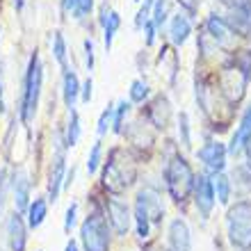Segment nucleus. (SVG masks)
Listing matches in <instances>:
<instances>
[{"instance_id": "obj_24", "label": "nucleus", "mask_w": 251, "mask_h": 251, "mask_svg": "<svg viewBox=\"0 0 251 251\" xmlns=\"http://www.w3.org/2000/svg\"><path fill=\"white\" fill-rule=\"evenodd\" d=\"M80 135H82V126H80V112H78V110H71V112H69V121H66V128H64L66 146H69V149L78 146Z\"/></svg>"}, {"instance_id": "obj_32", "label": "nucleus", "mask_w": 251, "mask_h": 251, "mask_svg": "<svg viewBox=\"0 0 251 251\" xmlns=\"http://www.w3.org/2000/svg\"><path fill=\"white\" fill-rule=\"evenodd\" d=\"M75 222H78V201H71L64 215V233H71Z\"/></svg>"}, {"instance_id": "obj_26", "label": "nucleus", "mask_w": 251, "mask_h": 251, "mask_svg": "<svg viewBox=\"0 0 251 251\" xmlns=\"http://www.w3.org/2000/svg\"><path fill=\"white\" fill-rule=\"evenodd\" d=\"M132 110V103L130 100H119V103H114V119H112V132L114 135H124L126 130V119H128V114Z\"/></svg>"}, {"instance_id": "obj_25", "label": "nucleus", "mask_w": 251, "mask_h": 251, "mask_svg": "<svg viewBox=\"0 0 251 251\" xmlns=\"http://www.w3.org/2000/svg\"><path fill=\"white\" fill-rule=\"evenodd\" d=\"M151 99V87L144 78H135L130 82V89H128V100L132 105H144L146 100Z\"/></svg>"}, {"instance_id": "obj_39", "label": "nucleus", "mask_w": 251, "mask_h": 251, "mask_svg": "<svg viewBox=\"0 0 251 251\" xmlns=\"http://www.w3.org/2000/svg\"><path fill=\"white\" fill-rule=\"evenodd\" d=\"M242 151H245V155H247V167H249V172H251V139L245 144V149H242Z\"/></svg>"}, {"instance_id": "obj_14", "label": "nucleus", "mask_w": 251, "mask_h": 251, "mask_svg": "<svg viewBox=\"0 0 251 251\" xmlns=\"http://www.w3.org/2000/svg\"><path fill=\"white\" fill-rule=\"evenodd\" d=\"M5 240L12 251H25L27 245V224L21 212H12L5 219Z\"/></svg>"}, {"instance_id": "obj_9", "label": "nucleus", "mask_w": 251, "mask_h": 251, "mask_svg": "<svg viewBox=\"0 0 251 251\" xmlns=\"http://www.w3.org/2000/svg\"><path fill=\"white\" fill-rule=\"evenodd\" d=\"M192 201H194V208L201 215V219H210L212 208L217 203V197H215V187H212V178L208 174H197L194 178V190H192Z\"/></svg>"}, {"instance_id": "obj_12", "label": "nucleus", "mask_w": 251, "mask_h": 251, "mask_svg": "<svg viewBox=\"0 0 251 251\" xmlns=\"http://www.w3.org/2000/svg\"><path fill=\"white\" fill-rule=\"evenodd\" d=\"M135 201L144 205L146 215L151 217V224H162V219H165V201H162V192L158 187L155 185L139 187Z\"/></svg>"}, {"instance_id": "obj_43", "label": "nucleus", "mask_w": 251, "mask_h": 251, "mask_svg": "<svg viewBox=\"0 0 251 251\" xmlns=\"http://www.w3.org/2000/svg\"><path fill=\"white\" fill-rule=\"evenodd\" d=\"M155 251H167V249H165V247H162V249H155Z\"/></svg>"}, {"instance_id": "obj_38", "label": "nucleus", "mask_w": 251, "mask_h": 251, "mask_svg": "<svg viewBox=\"0 0 251 251\" xmlns=\"http://www.w3.org/2000/svg\"><path fill=\"white\" fill-rule=\"evenodd\" d=\"M62 5V14H71L75 9V0H60Z\"/></svg>"}, {"instance_id": "obj_28", "label": "nucleus", "mask_w": 251, "mask_h": 251, "mask_svg": "<svg viewBox=\"0 0 251 251\" xmlns=\"http://www.w3.org/2000/svg\"><path fill=\"white\" fill-rule=\"evenodd\" d=\"M53 60L57 62L62 71L69 69V53H66V41H64V34L60 30L53 32Z\"/></svg>"}, {"instance_id": "obj_3", "label": "nucleus", "mask_w": 251, "mask_h": 251, "mask_svg": "<svg viewBox=\"0 0 251 251\" xmlns=\"http://www.w3.org/2000/svg\"><path fill=\"white\" fill-rule=\"evenodd\" d=\"M41 85H44V66H41L39 53L34 50L25 69V78H23V94H21V119L23 124L30 126V121L37 114L41 96Z\"/></svg>"}, {"instance_id": "obj_7", "label": "nucleus", "mask_w": 251, "mask_h": 251, "mask_svg": "<svg viewBox=\"0 0 251 251\" xmlns=\"http://www.w3.org/2000/svg\"><path fill=\"white\" fill-rule=\"evenodd\" d=\"M103 208H105V217L107 224L112 228V233L117 238H126L128 231H130V222H132V210L130 205L126 203L121 197H105L103 201Z\"/></svg>"}, {"instance_id": "obj_42", "label": "nucleus", "mask_w": 251, "mask_h": 251, "mask_svg": "<svg viewBox=\"0 0 251 251\" xmlns=\"http://www.w3.org/2000/svg\"><path fill=\"white\" fill-rule=\"evenodd\" d=\"M2 69H0V112H2Z\"/></svg>"}, {"instance_id": "obj_22", "label": "nucleus", "mask_w": 251, "mask_h": 251, "mask_svg": "<svg viewBox=\"0 0 251 251\" xmlns=\"http://www.w3.org/2000/svg\"><path fill=\"white\" fill-rule=\"evenodd\" d=\"M132 222H135L137 238L142 240V242H146V240L151 238V217L146 215L144 205L139 203V201H135V205H132Z\"/></svg>"}, {"instance_id": "obj_1", "label": "nucleus", "mask_w": 251, "mask_h": 251, "mask_svg": "<svg viewBox=\"0 0 251 251\" xmlns=\"http://www.w3.org/2000/svg\"><path fill=\"white\" fill-rule=\"evenodd\" d=\"M135 178H137V169H135L130 153L126 149H112L105 167H103V174H100V185L110 194L119 197L135 183Z\"/></svg>"}, {"instance_id": "obj_27", "label": "nucleus", "mask_w": 251, "mask_h": 251, "mask_svg": "<svg viewBox=\"0 0 251 251\" xmlns=\"http://www.w3.org/2000/svg\"><path fill=\"white\" fill-rule=\"evenodd\" d=\"M176 124H178V144L190 151L192 149V126H190V114L185 110H180L176 114Z\"/></svg>"}, {"instance_id": "obj_18", "label": "nucleus", "mask_w": 251, "mask_h": 251, "mask_svg": "<svg viewBox=\"0 0 251 251\" xmlns=\"http://www.w3.org/2000/svg\"><path fill=\"white\" fill-rule=\"evenodd\" d=\"M99 23H100V27H103V46H105V53H110L114 34L119 32V27H121V16H119V12L110 9V5L105 2V5L100 7Z\"/></svg>"}, {"instance_id": "obj_44", "label": "nucleus", "mask_w": 251, "mask_h": 251, "mask_svg": "<svg viewBox=\"0 0 251 251\" xmlns=\"http://www.w3.org/2000/svg\"><path fill=\"white\" fill-rule=\"evenodd\" d=\"M135 2H139V0H135Z\"/></svg>"}, {"instance_id": "obj_45", "label": "nucleus", "mask_w": 251, "mask_h": 251, "mask_svg": "<svg viewBox=\"0 0 251 251\" xmlns=\"http://www.w3.org/2000/svg\"><path fill=\"white\" fill-rule=\"evenodd\" d=\"M37 251H41V249H37Z\"/></svg>"}, {"instance_id": "obj_31", "label": "nucleus", "mask_w": 251, "mask_h": 251, "mask_svg": "<svg viewBox=\"0 0 251 251\" xmlns=\"http://www.w3.org/2000/svg\"><path fill=\"white\" fill-rule=\"evenodd\" d=\"M112 119H114V103H110V105L99 114V124H96V135H99V139H103L107 132L112 130Z\"/></svg>"}, {"instance_id": "obj_10", "label": "nucleus", "mask_w": 251, "mask_h": 251, "mask_svg": "<svg viewBox=\"0 0 251 251\" xmlns=\"http://www.w3.org/2000/svg\"><path fill=\"white\" fill-rule=\"evenodd\" d=\"M142 117L153 126V130L165 132L167 128L172 126V119H174L172 103H169V99H167L165 94H155V96L146 103V112L142 114Z\"/></svg>"}, {"instance_id": "obj_29", "label": "nucleus", "mask_w": 251, "mask_h": 251, "mask_svg": "<svg viewBox=\"0 0 251 251\" xmlns=\"http://www.w3.org/2000/svg\"><path fill=\"white\" fill-rule=\"evenodd\" d=\"M100 160H103V139H96L87 153V174L89 176H94L100 169Z\"/></svg>"}, {"instance_id": "obj_8", "label": "nucleus", "mask_w": 251, "mask_h": 251, "mask_svg": "<svg viewBox=\"0 0 251 251\" xmlns=\"http://www.w3.org/2000/svg\"><path fill=\"white\" fill-rule=\"evenodd\" d=\"M203 30L217 44L219 50H233L235 44H238V34H235V30L228 25V21L222 14H215V12L208 14V19L203 23Z\"/></svg>"}, {"instance_id": "obj_19", "label": "nucleus", "mask_w": 251, "mask_h": 251, "mask_svg": "<svg viewBox=\"0 0 251 251\" xmlns=\"http://www.w3.org/2000/svg\"><path fill=\"white\" fill-rule=\"evenodd\" d=\"M249 139H251V105L247 107L245 114H242V119H240L238 128H235V132H233L231 144L226 146V151L231 153V155H240Z\"/></svg>"}, {"instance_id": "obj_30", "label": "nucleus", "mask_w": 251, "mask_h": 251, "mask_svg": "<svg viewBox=\"0 0 251 251\" xmlns=\"http://www.w3.org/2000/svg\"><path fill=\"white\" fill-rule=\"evenodd\" d=\"M169 19V0H155V5H153V12H151V21L155 30H162Z\"/></svg>"}, {"instance_id": "obj_20", "label": "nucleus", "mask_w": 251, "mask_h": 251, "mask_svg": "<svg viewBox=\"0 0 251 251\" xmlns=\"http://www.w3.org/2000/svg\"><path fill=\"white\" fill-rule=\"evenodd\" d=\"M12 190H14V205H16V212L23 215V212L27 210V205H30V190H32V183H30L25 172L14 174Z\"/></svg>"}, {"instance_id": "obj_33", "label": "nucleus", "mask_w": 251, "mask_h": 251, "mask_svg": "<svg viewBox=\"0 0 251 251\" xmlns=\"http://www.w3.org/2000/svg\"><path fill=\"white\" fill-rule=\"evenodd\" d=\"M92 9H94V0H75V9H73V14H75V19L78 21H82L92 14Z\"/></svg>"}, {"instance_id": "obj_36", "label": "nucleus", "mask_w": 251, "mask_h": 251, "mask_svg": "<svg viewBox=\"0 0 251 251\" xmlns=\"http://www.w3.org/2000/svg\"><path fill=\"white\" fill-rule=\"evenodd\" d=\"M85 66L89 73L94 71V41L92 39H85Z\"/></svg>"}, {"instance_id": "obj_40", "label": "nucleus", "mask_w": 251, "mask_h": 251, "mask_svg": "<svg viewBox=\"0 0 251 251\" xmlns=\"http://www.w3.org/2000/svg\"><path fill=\"white\" fill-rule=\"evenodd\" d=\"M64 251H78V242H75V240H69L66 247H64Z\"/></svg>"}, {"instance_id": "obj_37", "label": "nucleus", "mask_w": 251, "mask_h": 251, "mask_svg": "<svg viewBox=\"0 0 251 251\" xmlns=\"http://www.w3.org/2000/svg\"><path fill=\"white\" fill-rule=\"evenodd\" d=\"M155 32H158V30H155V25H153V21H146V25H144L146 39H144V44H146L149 48H151L153 44H155Z\"/></svg>"}, {"instance_id": "obj_15", "label": "nucleus", "mask_w": 251, "mask_h": 251, "mask_svg": "<svg viewBox=\"0 0 251 251\" xmlns=\"http://www.w3.org/2000/svg\"><path fill=\"white\" fill-rule=\"evenodd\" d=\"M167 238L172 251H192V233L183 217H174L167 228Z\"/></svg>"}, {"instance_id": "obj_16", "label": "nucleus", "mask_w": 251, "mask_h": 251, "mask_svg": "<svg viewBox=\"0 0 251 251\" xmlns=\"http://www.w3.org/2000/svg\"><path fill=\"white\" fill-rule=\"evenodd\" d=\"M167 34H169V41H172L174 48L185 46V41L190 39L192 34V16H187L185 12H178L176 16H172Z\"/></svg>"}, {"instance_id": "obj_41", "label": "nucleus", "mask_w": 251, "mask_h": 251, "mask_svg": "<svg viewBox=\"0 0 251 251\" xmlns=\"http://www.w3.org/2000/svg\"><path fill=\"white\" fill-rule=\"evenodd\" d=\"M12 2H14V9H16V12H21L23 5H25V0H12Z\"/></svg>"}, {"instance_id": "obj_11", "label": "nucleus", "mask_w": 251, "mask_h": 251, "mask_svg": "<svg viewBox=\"0 0 251 251\" xmlns=\"http://www.w3.org/2000/svg\"><path fill=\"white\" fill-rule=\"evenodd\" d=\"M226 155H228L226 146L222 144V142H217V139L205 142V144L197 151L199 162L203 165V169H205V174H208V176L224 172V169H226Z\"/></svg>"}, {"instance_id": "obj_35", "label": "nucleus", "mask_w": 251, "mask_h": 251, "mask_svg": "<svg viewBox=\"0 0 251 251\" xmlns=\"http://www.w3.org/2000/svg\"><path fill=\"white\" fill-rule=\"evenodd\" d=\"M180 7H183V12L187 16H197L199 14V7H201V0H176Z\"/></svg>"}, {"instance_id": "obj_4", "label": "nucleus", "mask_w": 251, "mask_h": 251, "mask_svg": "<svg viewBox=\"0 0 251 251\" xmlns=\"http://www.w3.org/2000/svg\"><path fill=\"white\" fill-rule=\"evenodd\" d=\"M80 245L85 251H110L112 228L107 224L105 212L99 205H94V210L80 224Z\"/></svg>"}, {"instance_id": "obj_13", "label": "nucleus", "mask_w": 251, "mask_h": 251, "mask_svg": "<svg viewBox=\"0 0 251 251\" xmlns=\"http://www.w3.org/2000/svg\"><path fill=\"white\" fill-rule=\"evenodd\" d=\"M124 135L128 137L132 149H153L155 144V130H153V126L144 119V117H139L137 121H132L128 128L124 130Z\"/></svg>"}, {"instance_id": "obj_5", "label": "nucleus", "mask_w": 251, "mask_h": 251, "mask_svg": "<svg viewBox=\"0 0 251 251\" xmlns=\"http://www.w3.org/2000/svg\"><path fill=\"white\" fill-rule=\"evenodd\" d=\"M226 233L233 247L251 249V201H238L226 212Z\"/></svg>"}, {"instance_id": "obj_6", "label": "nucleus", "mask_w": 251, "mask_h": 251, "mask_svg": "<svg viewBox=\"0 0 251 251\" xmlns=\"http://www.w3.org/2000/svg\"><path fill=\"white\" fill-rule=\"evenodd\" d=\"M251 75H247L242 69H240L235 62L231 64H224L219 69L217 75V92L219 96L228 103V105H238L240 100L245 99L247 87H249Z\"/></svg>"}, {"instance_id": "obj_17", "label": "nucleus", "mask_w": 251, "mask_h": 251, "mask_svg": "<svg viewBox=\"0 0 251 251\" xmlns=\"http://www.w3.org/2000/svg\"><path fill=\"white\" fill-rule=\"evenodd\" d=\"M80 87H82V82L78 80V73L73 71L71 66L64 69V71H62V100H64V107L69 112L75 110V105H78Z\"/></svg>"}, {"instance_id": "obj_21", "label": "nucleus", "mask_w": 251, "mask_h": 251, "mask_svg": "<svg viewBox=\"0 0 251 251\" xmlns=\"http://www.w3.org/2000/svg\"><path fill=\"white\" fill-rule=\"evenodd\" d=\"M25 217H27V228H39L44 222H46L48 217V199L46 197H37L34 201H30V205H27L25 210Z\"/></svg>"}, {"instance_id": "obj_34", "label": "nucleus", "mask_w": 251, "mask_h": 251, "mask_svg": "<svg viewBox=\"0 0 251 251\" xmlns=\"http://www.w3.org/2000/svg\"><path fill=\"white\" fill-rule=\"evenodd\" d=\"M92 96H94V80L92 75H87V80L80 87V100L82 103H92Z\"/></svg>"}, {"instance_id": "obj_23", "label": "nucleus", "mask_w": 251, "mask_h": 251, "mask_svg": "<svg viewBox=\"0 0 251 251\" xmlns=\"http://www.w3.org/2000/svg\"><path fill=\"white\" fill-rule=\"evenodd\" d=\"M212 187H215V197L222 205H228L231 201V192H233V183H231V176L226 172H219V174H212Z\"/></svg>"}, {"instance_id": "obj_2", "label": "nucleus", "mask_w": 251, "mask_h": 251, "mask_svg": "<svg viewBox=\"0 0 251 251\" xmlns=\"http://www.w3.org/2000/svg\"><path fill=\"white\" fill-rule=\"evenodd\" d=\"M162 176H165V185H167L169 199L176 205H185V201L192 197L194 178H197V174H194V169H192V165L187 162L185 155L174 153L172 158L165 162Z\"/></svg>"}]
</instances>
